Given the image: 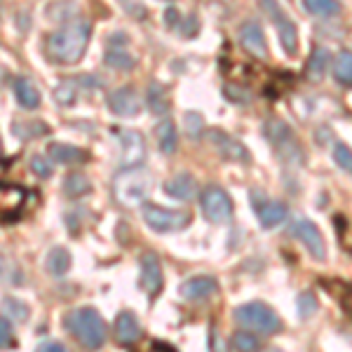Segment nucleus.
<instances>
[{
	"label": "nucleus",
	"mask_w": 352,
	"mask_h": 352,
	"mask_svg": "<svg viewBox=\"0 0 352 352\" xmlns=\"http://www.w3.org/2000/svg\"><path fill=\"white\" fill-rule=\"evenodd\" d=\"M26 204V190L14 184H0V219H14Z\"/></svg>",
	"instance_id": "obj_16"
},
{
	"label": "nucleus",
	"mask_w": 352,
	"mask_h": 352,
	"mask_svg": "<svg viewBox=\"0 0 352 352\" xmlns=\"http://www.w3.org/2000/svg\"><path fill=\"white\" fill-rule=\"evenodd\" d=\"M141 287L148 296H157L162 289V263L155 252H146L141 256Z\"/></svg>",
	"instance_id": "obj_14"
},
{
	"label": "nucleus",
	"mask_w": 352,
	"mask_h": 352,
	"mask_svg": "<svg viewBox=\"0 0 352 352\" xmlns=\"http://www.w3.org/2000/svg\"><path fill=\"white\" fill-rule=\"evenodd\" d=\"M305 12L312 16H322V19H329V16H336L340 12V3L338 0H303Z\"/></svg>",
	"instance_id": "obj_30"
},
{
	"label": "nucleus",
	"mask_w": 352,
	"mask_h": 352,
	"mask_svg": "<svg viewBox=\"0 0 352 352\" xmlns=\"http://www.w3.org/2000/svg\"><path fill=\"white\" fill-rule=\"evenodd\" d=\"M200 209L204 214V219L212 221V223H230L235 207H232L230 195L226 192L221 186H207L200 192Z\"/></svg>",
	"instance_id": "obj_8"
},
{
	"label": "nucleus",
	"mask_w": 352,
	"mask_h": 352,
	"mask_svg": "<svg viewBox=\"0 0 352 352\" xmlns=\"http://www.w3.org/2000/svg\"><path fill=\"white\" fill-rule=\"evenodd\" d=\"M240 43L252 56L256 59H268V43H265V33L258 21L249 19L240 26Z\"/></svg>",
	"instance_id": "obj_13"
},
{
	"label": "nucleus",
	"mask_w": 352,
	"mask_h": 352,
	"mask_svg": "<svg viewBox=\"0 0 352 352\" xmlns=\"http://www.w3.org/2000/svg\"><path fill=\"white\" fill-rule=\"evenodd\" d=\"M179 292L186 300H204L219 292V282L209 275H197V277L186 280Z\"/></svg>",
	"instance_id": "obj_17"
},
{
	"label": "nucleus",
	"mask_w": 352,
	"mask_h": 352,
	"mask_svg": "<svg viewBox=\"0 0 352 352\" xmlns=\"http://www.w3.org/2000/svg\"><path fill=\"white\" fill-rule=\"evenodd\" d=\"M181 28H179V33L181 36H186V38H192L197 33V16L195 14H190L188 19H181V24H179Z\"/></svg>",
	"instance_id": "obj_42"
},
{
	"label": "nucleus",
	"mask_w": 352,
	"mask_h": 352,
	"mask_svg": "<svg viewBox=\"0 0 352 352\" xmlns=\"http://www.w3.org/2000/svg\"><path fill=\"white\" fill-rule=\"evenodd\" d=\"M153 176L144 167H122L113 179V197L118 204L132 209L144 207L146 197L151 195Z\"/></svg>",
	"instance_id": "obj_3"
},
{
	"label": "nucleus",
	"mask_w": 352,
	"mask_h": 352,
	"mask_svg": "<svg viewBox=\"0 0 352 352\" xmlns=\"http://www.w3.org/2000/svg\"><path fill=\"white\" fill-rule=\"evenodd\" d=\"M12 134L21 141H31V139H38V136L50 134V127L43 120H14Z\"/></svg>",
	"instance_id": "obj_26"
},
{
	"label": "nucleus",
	"mask_w": 352,
	"mask_h": 352,
	"mask_svg": "<svg viewBox=\"0 0 352 352\" xmlns=\"http://www.w3.org/2000/svg\"><path fill=\"white\" fill-rule=\"evenodd\" d=\"M348 308H350V312H352V294H350V298H348Z\"/></svg>",
	"instance_id": "obj_48"
},
{
	"label": "nucleus",
	"mask_w": 352,
	"mask_h": 352,
	"mask_svg": "<svg viewBox=\"0 0 352 352\" xmlns=\"http://www.w3.org/2000/svg\"><path fill=\"white\" fill-rule=\"evenodd\" d=\"M54 99L59 106H73L78 99V82L76 80H61L54 89Z\"/></svg>",
	"instance_id": "obj_31"
},
{
	"label": "nucleus",
	"mask_w": 352,
	"mask_h": 352,
	"mask_svg": "<svg viewBox=\"0 0 352 352\" xmlns=\"http://www.w3.org/2000/svg\"><path fill=\"white\" fill-rule=\"evenodd\" d=\"M263 134H265V139L270 141L272 148L277 151V155H280L282 162H289V164L305 162L303 146L298 144L294 129L289 127L285 120H280V118H268L263 124Z\"/></svg>",
	"instance_id": "obj_4"
},
{
	"label": "nucleus",
	"mask_w": 352,
	"mask_h": 352,
	"mask_svg": "<svg viewBox=\"0 0 352 352\" xmlns=\"http://www.w3.org/2000/svg\"><path fill=\"white\" fill-rule=\"evenodd\" d=\"M47 155L56 164H85L89 160V153L85 148H78V146L71 144H59V141L47 144Z\"/></svg>",
	"instance_id": "obj_19"
},
{
	"label": "nucleus",
	"mask_w": 352,
	"mask_h": 352,
	"mask_svg": "<svg viewBox=\"0 0 352 352\" xmlns=\"http://www.w3.org/2000/svg\"><path fill=\"white\" fill-rule=\"evenodd\" d=\"M3 305H5V312H8L10 317H14V322H24L28 320V305L26 303H21V300H16L12 296H8L3 300Z\"/></svg>",
	"instance_id": "obj_38"
},
{
	"label": "nucleus",
	"mask_w": 352,
	"mask_h": 352,
	"mask_svg": "<svg viewBox=\"0 0 352 352\" xmlns=\"http://www.w3.org/2000/svg\"><path fill=\"white\" fill-rule=\"evenodd\" d=\"M232 317H235V322H240L242 327L263 333V336H272V333L282 331V320L277 317V312L272 310L268 303H261V300L237 305Z\"/></svg>",
	"instance_id": "obj_5"
},
{
	"label": "nucleus",
	"mask_w": 352,
	"mask_h": 352,
	"mask_svg": "<svg viewBox=\"0 0 352 352\" xmlns=\"http://www.w3.org/2000/svg\"><path fill=\"white\" fill-rule=\"evenodd\" d=\"M120 5L124 8V12L129 16H134V19H146V16H148L146 8L141 5V0H120Z\"/></svg>",
	"instance_id": "obj_41"
},
{
	"label": "nucleus",
	"mask_w": 352,
	"mask_h": 352,
	"mask_svg": "<svg viewBox=\"0 0 352 352\" xmlns=\"http://www.w3.org/2000/svg\"><path fill=\"white\" fill-rule=\"evenodd\" d=\"M329 64H331V54H329V50L322 47V45L312 47L310 59H308V64H305V76H308V80H315V82L322 80Z\"/></svg>",
	"instance_id": "obj_22"
},
{
	"label": "nucleus",
	"mask_w": 352,
	"mask_h": 352,
	"mask_svg": "<svg viewBox=\"0 0 352 352\" xmlns=\"http://www.w3.org/2000/svg\"><path fill=\"white\" fill-rule=\"evenodd\" d=\"M64 324L68 333H73V338L87 350H99L109 338V327H106L104 317L99 315V310L89 308V305L68 312L64 317Z\"/></svg>",
	"instance_id": "obj_2"
},
{
	"label": "nucleus",
	"mask_w": 352,
	"mask_h": 352,
	"mask_svg": "<svg viewBox=\"0 0 352 352\" xmlns=\"http://www.w3.org/2000/svg\"><path fill=\"white\" fill-rule=\"evenodd\" d=\"M0 151H3V146H0Z\"/></svg>",
	"instance_id": "obj_49"
},
{
	"label": "nucleus",
	"mask_w": 352,
	"mask_h": 352,
	"mask_svg": "<svg viewBox=\"0 0 352 352\" xmlns=\"http://www.w3.org/2000/svg\"><path fill=\"white\" fill-rule=\"evenodd\" d=\"M89 38H92V24L85 19L66 21L59 31H54L52 36H47V45H45V54L50 61L59 66H73L82 59V54L87 52Z\"/></svg>",
	"instance_id": "obj_1"
},
{
	"label": "nucleus",
	"mask_w": 352,
	"mask_h": 352,
	"mask_svg": "<svg viewBox=\"0 0 352 352\" xmlns=\"http://www.w3.org/2000/svg\"><path fill=\"white\" fill-rule=\"evenodd\" d=\"M164 192L174 200L181 202H190L197 195V181L190 174H176L174 179H169L164 184Z\"/></svg>",
	"instance_id": "obj_20"
},
{
	"label": "nucleus",
	"mask_w": 352,
	"mask_h": 352,
	"mask_svg": "<svg viewBox=\"0 0 352 352\" xmlns=\"http://www.w3.org/2000/svg\"><path fill=\"white\" fill-rule=\"evenodd\" d=\"M164 24L169 28H176L181 24V16H179V10L176 8H167V12H164Z\"/></svg>",
	"instance_id": "obj_43"
},
{
	"label": "nucleus",
	"mask_w": 352,
	"mask_h": 352,
	"mask_svg": "<svg viewBox=\"0 0 352 352\" xmlns=\"http://www.w3.org/2000/svg\"><path fill=\"white\" fill-rule=\"evenodd\" d=\"M146 106H148L151 113H155V116H164V113L169 111L172 104H169V94L162 82L153 80L148 85V89H146Z\"/></svg>",
	"instance_id": "obj_24"
},
{
	"label": "nucleus",
	"mask_w": 352,
	"mask_h": 352,
	"mask_svg": "<svg viewBox=\"0 0 352 352\" xmlns=\"http://www.w3.org/2000/svg\"><path fill=\"white\" fill-rule=\"evenodd\" d=\"M258 8L263 10V14L275 24L277 36H280V43L285 47V52L289 56H296L298 52V31L296 24L287 16V12L282 10V5L277 0H258Z\"/></svg>",
	"instance_id": "obj_7"
},
{
	"label": "nucleus",
	"mask_w": 352,
	"mask_h": 352,
	"mask_svg": "<svg viewBox=\"0 0 352 352\" xmlns=\"http://www.w3.org/2000/svg\"><path fill=\"white\" fill-rule=\"evenodd\" d=\"M47 270H50V275H54V277H64L68 270H71V254L66 252L64 247H52L50 249V254H47Z\"/></svg>",
	"instance_id": "obj_28"
},
{
	"label": "nucleus",
	"mask_w": 352,
	"mask_h": 352,
	"mask_svg": "<svg viewBox=\"0 0 352 352\" xmlns=\"http://www.w3.org/2000/svg\"><path fill=\"white\" fill-rule=\"evenodd\" d=\"M36 352H68V350H66V345L59 343V340H47V343H43Z\"/></svg>",
	"instance_id": "obj_44"
},
{
	"label": "nucleus",
	"mask_w": 352,
	"mask_h": 352,
	"mask_svg": "<svg viewBox=\"0 0 352 352\" xmlns=\"http://www.w3.org/2000/svg\"><path fill=\"white\" fill-rule=\"evenodd\" d=\"M14 345H16V338H14L12 322L0 315V350H10V348H14Z\"/></svg>",
	"instance_id": "obj_39"
},
{
	"label": "nucleus",
	"mask_w": 352,
	"mask_h": 352,
	"mask_svg": "<svg viewBox=\"0 0 352 352\" xmlns=\"http://www.w3.org/2000/svg\"><path fill=\"white\" fill-rule=\"evenodd\" d=\"M184 127H186V134H188L190 139H197V136H202L204 118L200 116V113L188 111V113L184 116Z\"/></svg>",
	"instance_id": "obj_35"
},
{
	"label": "nucleus",
	"mask_w": 352,
	"mask_h": 352,
	"mask_svg": "<svg viewBox=\"0 0 352 352\" xmlns=\"http://www.w3.org/2000/svg\"><path fill=\"white\" fill-rule=\"evenodd\" d=\"M232 345H235L237 352H258L261 350L258 338L249 331H237L235 336H232Z\"/></svg>",
	"instance_id": "obj_33"
},
{
	"label": "nucleus",
	"mask_w": 352,
	"mask_h": 352,
	"mask_svg": "<svg viewBox=\"0 0 352 352\" xmlns=\"http://www.w3.org/2000/svg\"><path fill=\"white\" fill-rule=\"evenodd\" d=\"M113 329H116V340L120 345H132L141 338V324L134 312H129V310H122L120 315L116 317Z\"/></svg>",
	"instance_id": "obj_18"
},
{
	"label": "nucleus",
	"mask_w": 352,
	"mask_h": 352,
	"mask_svg": "<svg viewBox=\"0 0 352 352\" xmlns=\"http://www.w3.org/2000/svg\"><path fill=\"white\" fill-rule=\"evenodd\" d=\"M155 139H157V148H160L164 155H172L179 148V134H176V124L172 120H160L155 127Z\"/></svg>",
	"instance_id": "obj_23"
},
{
	"label": "nucleus",
	"mask_w": 352,
	"mask_h": 352,
	"mask_svg": "<svg viewBox=\"0 0 352 352\" xmlns=\"http://www.w3.org/2000/svg\"><path fill=\"white\" fill-rule=\"evenodd\" d=\"M116 136L118 146H120L122 167H141L146 153H148L141 132H136V129H116Z\"/></svg>",
	"instance_id": "obj_10"
},
{
	"label": "nucleus",
	"mask_w": 352,
	"mask_h": 352,
	"mask_svg": "<svg viewBox=\"0 0 352 352\" xmlns=\"http://www.w3.org/2000/svg\"><path fill=\"white\" fill-rule=\"evenodd\" d=\"M209 141L214 144V148L221 153V157H226V160L230 162H242V164H252V153L244 148V144L235 139V136H230L228 132H223V129H209L207 132Z\"/></svg>",
	"instance_id": "obj_11"
},
{
	"label": "nucleus",
	"mask_w": 352,
	"mask_h": 352,
	"mask_svg": "<svg viewBox=\"0 0 352 352\" xmlns=\"http://www.w3.org/2000/svg\"><path fill=\"white\" fill-rule=\"evenodd\" d=\"M64 192L68 197H73V200L85 197L92 192V181H89L82 172H71L64 179Z\"/></svg>",
	"instance_id": "obj_27"
},
{
	"label": "nucleus",
	"mask_w": 352,
	"mask_h": 352,
	"mask_svg": "<svg viewBox=\"0 0 352 352\" xmlns=\"http://www.w3.org/2000/svg\"><path fill=\"white\" fill-rule=\"evenodd\" d=\"M141 217H144V223L155 232L184 230V228H188L192 221V214L186 212V209H169V207H160V204H153V202H146L144 207H141Z\"/></svg>",
	"instance_id": "obj_6"
},
{
	"label": "nucleus",
	"mask_w": 352,
	"mask_h": 352,
	"mask_svg": "<svg viewBox=\"0 0 352 352\" xmlns=\"http://www.w3.org/2000/svg\"><path fill=\"white\" fill-rule=\"evenodd\" d=\"M333 78L343 87H352V50H343L333 59Z\"/></svg>",
	"instance_id": "obj_29"
},
{
	"label": "nucleus",
	"mask_w": 352,
	"mask_h": 352,
	"mask_svg": "<svg viewBox=\"0 0 352 352\" xmlns=\"http://www.w3.org/2000/svg\"><path fill=\"white\" fill-rule=\"evenodd\" d=\"M12 89H14V96H16V101H19L21 109L33 111L41 106V92H38V87L33 85L31 78H24V76L14 78Z\"/></svg>",
	"instance_id": "obj_21"
},
{
	"label": "nucleus",
	"mask_w": 352,
	"mask_h": 352,
	"mask_svg": "<svg viewBox=\"0 0 352 352\" xmlns=\"http://www.w3.org/2000/svg\"><path fill=\"white\" fill-rule=\"evenodd\" d=\"M333 162H336L343 172L352 174V151L345 144H340V141L333 144Z\"/></svg>",
	"instance_id": "obj_36"
},
{
	"label": "nucleus",
	"mask_w": 352,
	"mask_h": 352,
	"mask_svg": "<svg viewBox=\"0 0 352 352\" xmlns=\"http://www.w3.org/2000/svg\"><path fill=\"white\" fill-rule=\"evenodd\" d=\"M5 80H8V68L0 64V87H3V82H5Z\"/></svg>",
	"instance_id": "obj_46"
},
{
	"label": "nucleus",
	"mask_w": 352,
	"mask_h": 352,
	"mask_svg": "<svg viewBox=\"0 0 352 352\" xmlns=\"http://www.w3.org/2000/svg\"><path fill=\"white\" fill-rule=\"evenodd\" d=\"M317 312V298L312 292H303L298 294V317L300 320H308Z\"/></svg>",
	"instance_id": "obj_37"
},
{
	"label": "nucleus",
	"mask_w": 352,
	"mask_h": 352,
	"mask_svg": "<svg viewBox=\"0 0 352 352\" xmlns=\"http://www.w3.org/2000/svg\"><path fill=\"white\" fill-rule=\"evenodd\" d=\"M252 204L258 217V223L263 226V228H275V226H280L289 214L285 202L268 200L261 190H252Z\"/></svg>",
	"instance_id": "obj_12"
},
{
	"label": "nucleus",
	"mask_w": 352,
	"mask_h": 352,
	"mask_svg": "<svg viewBox=\"0 0 352 352\" xmlns=\"http://www.w3.org/2000/svg\"><path fill=\"white\" fill-rule=\"evenodd\" d=\"M106 43H109V47H124V45L129 43V38L124 36V33H111Z\"/></svg>",
	"instance_id": "obj_45"
},
{
	"label": "nucleus",
	"mask_w": 352,
	"mask_h": 352,
	"mask_svg": "<svg viewBox=\"0 0 352 352\" xmlns=\"http://www.w3.org/2000/svg\"><path fill=\"white\" fill-rule=\"evenodd\" d=\"M223 92L232 101V104H244V106H247L249 101H252V92H249V89L244 87V85H240V82H226Z\"/></svg>",
	"instance_id": "obj_34"
},
{
	"label": "nucleus",
	"mask_w": 352,
	"mask_h": 352,
	"mask_svg": "<svg viewBox=\"0 0 352 352\" xmlns=\"http://www.w3.org/2000/svg\"><path fill=\"white\" fill-rule=\"evenodd\" d=\"M289 232H292L296 240H300L305 244V249L310 252V256L315 261H324L327 258V244H324V237H322L320 228H317L312 221L298 217L294 219V223L289 226Z\"/></svg>",
	"instance_id": "obj_9"
},
{
	"label": "nucleus",
	"mask_w": 352,
	"mask_h": 352,
	"mask_svg": "<svg viewBox=\"0 0 352 352\" xmlns=\"http://www.w3.org/2000/svg\"><path fill=\"white\" fill-rule=\"evenodd\" d=\"M24 275H21L19 265L12 258L0 256V282H8V285H21Z\"/></svg>",
	"instance_id": "obj_32"
},
{
	"label": "nucleus",
	"mask_w": 352,
	"mask_h": 352,
	"mask_svg": "<svg viewBox=\"0 0 352 352\" xmlns=\"http://www.w3.org/2000/svg\"><path fill=\"white\" fill-rule=\"evenodd\" d=\"M109 109L120 118H132L141 111V96L134 87H120L109 94Z\"/></svg>",
	"instance_id": "obj_15"
},
{
	"label": "nucleus",
	"mask_w": 352,
	"mask_h": 352,
	"mask_svg": "<svg viewBox=\"0 0 352 352\" xmlns=\"http://www.w3.org/2000/svg\"><path fill=\"white\" fill-rule=\"evenodd\" d=\"M31 169L38 176H43V179L52 176V162H50L47 157H43V155H31Z\"/></svg>",
	"instance_id": "obj_40"
},
{
	"label": "nucleus",
	"mask_w": 352,
	"mask_h": 352,
	"mask_svg": "<svg viewBox=\"0 0 352 352\" xmlns=\"http://www.w3.org/2000/svg\"><path fill=\"white\" fill-rule=\"evenodd\" d=\"M104 61L113 71H122V73L134 71L136 66V59L127 52V47H109L104 54Z\"/></svg>",
	"instance_id": "obj_25"
},
{
	"label": "nucleus",
	"mask_w": 352,
	"mask_h": 352,
	"mask_svg": "<svg viewBox=\"0 0 352 352\" xmlns=\"http://www.w3.org/2000/svg\"><path fill=\"white\" fill-rule=\"evenodd\" d=\"M151 352H172V350H169V348H164L162 343H155V345H153V348H151Z\"/></svg>",
	"instance_id": "obj_47"
}]
</instances>
